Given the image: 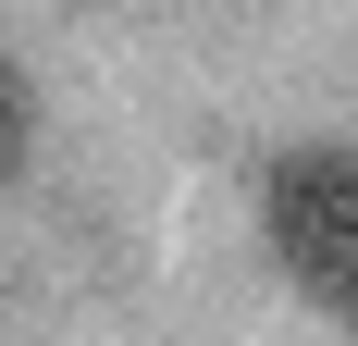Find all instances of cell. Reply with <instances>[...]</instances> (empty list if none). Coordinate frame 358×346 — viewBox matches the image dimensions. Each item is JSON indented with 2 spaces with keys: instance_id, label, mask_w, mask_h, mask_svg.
<instances>
[{
  "instance_id": "obj_1",
  "label": "cell",
  "mask_w": 358,
  "mask_h": 346,
  "mask_svg": "<svg viewBox=\"0 0 358 346\" xmlns=\"http://www.w3.org/2000/svg\"><path fill=\"white\" fill-rule=\"evenodd\" d=\"M259 235H272V260L322 310L358 321V148H334V137L285 148V161L259 173Z\"/></svg>"
},
{
  "instance_id": "obj_2",
  "label": "cell",
  "mask_w": 358,
  "mask_h": 346,
  "mask_svg": "<svg viewBox=\"0 0 358 346\" xmlns=\"http://www.w3.org/2000/svg\"><path fill=\"white\" fill-rule=\"evenodd\" d=\"M37 161V87H25V62L0 50V186Z\"/></svg>"
},
{
  "instance_id": "obj_3",
  "label": "cell",
  "mask_w": 358,
  "mask_h": 346,
  "mask_svg": "<svg viewBox=\"0 0 358 346\" xmlns=\"http://www.w3.org/2000/svg\"><path fill=\"white\" fill-rule=\"evenodd\" d=\"M346 334H358V321H346Z\"/></svg>"
}]
</instances>
